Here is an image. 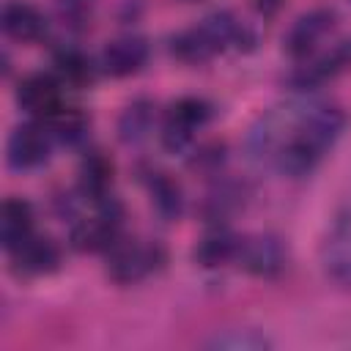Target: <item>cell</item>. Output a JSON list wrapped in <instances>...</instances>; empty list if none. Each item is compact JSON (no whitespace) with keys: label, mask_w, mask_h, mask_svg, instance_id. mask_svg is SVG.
<instances>
[{"label":"cell","mask_w":351,"mask_h":351,"mask_svg":"<svg viewBox=\"0 0 351 351\" xmlns=\"http://www.w3.org/2000/svg\"><path fill=\"white\" fill-rule=\"evenodd\" d=\"M33 236V211L25 200H5L0 211V239L8 252L25 244Z\"/></svg>","instance_id":"obj_13"},{"label":"cell","mask_w":351,"mask_h":351,"mask_svg":"<svg viewBox=\"0 0 351 351\" xmlns=\"http://www.w3.org/2000/svg\"><path fill=\"white\" fill-rule=\"evenodd\" d=\"M236 250H239V239L225 233V230H214L208 233L197 250H195V258L203 263V266H219L225 261H236Z\"/></svg>","instance_id":"obj_15"},{"label":"cell","mask_w":351,"mask_h":351,"mask_svg":"<svg viewBox=\"0 0 351 351\" xmlns=\"http://www.w3.org/2000/svg\"><path fill=\"white\" fill-rule=\"evenodd\" d=\"M332 27H335V14L326 8H313L293 19L288 33L282 36V47L293 60H307L310 55L318 52L321 41L332 33Z\"/></svg>","instance_id":"obj_4"},{"label":"cell","mask_w":351,"mask_h":351,"mask_svg":"<svg viewBox=\"0 0 351 351\" xmlns=\"http://www.w3.org/2000/svg\"><path fill=\"white\" fill-rule=\"evenodd\" d=\"M151 200H154V206L159 208V214L167 217V219H170V217H178V211H181V192H178V186H176L170 178H165L162 173L151 178Z\"/></svg>","instance_id":"obj_18"},{"label":"cell","mask_w":351,"mask_h":351,"mask_svg":"<svg viewBox=\"0 0 351 351\" xmlns=\"http://www.w3.org/2000/svg\"><path fill=\"white\" fill-rule=\"evenodd\" d=\"M151 121H154V112L145 101H134L132 107H126V112L121 115V137L126 143H137L140 137L148 134L151 129Z\"/></svg>","instance_id":"obj_17"},{"label":"cell","mask_w":351,"mask_h":351,"mask_svg":"<svg viewBox=\"0 0 351 351\" xmlns=\"http://www.w3.org/2000/svg\"><path fill=\"white\" fill-rule=\"evenodd\" d=\"M236 261L255 277H274L285 269L288 252L282 241L274 236H250V239H239Z\"/></svg>","instance_id":"obj_6"},{"label":"cell","mask_w":351,"mask_h":351,"mask_svg":"<svg viewBox=\"0 0 351 351\" xmlns=\"http://www.w3.org/2000/svg\"><path fill=\"white\" fill-rule=\"evenodd\" d=\"M14 261L19 263L22 271H30V274H44V271H52L60 261V252L58 247L49 241V239H41V236H30L25 244H19L14 252Z\"/></svg>","instance_id":"obj_14"},{"label":"cell","mask_w":351,"mask_h":351,"mask_svg":"<svg viewBox=\"0 0 351 351\" xmlns=\"http://www.w3.org/2000/svg\"><path fill=\"white\" fill-rule=\"evenodd\" d=\"M321 269L332 282L351 288V208L340 211L326 228L321 241Z\"/></svg>","instance_id":"obj_3"},{"label":"cell","mask_w":351,"mask_h":351,"mask_svg":"<svg viewBox=\"0 0 351 351\" xmlns=\"http://www.w3.org/2000/svg\"><path fill=\"white\" fill-rule=\"evenodd\" d=\"M16 101L30 115L52 118L60 110V85L49 74H30L16 88Z\"/></svg>","instance_id":"obj_10"},{"label":"cell","mask_w":351,"mask_h":351,"mask_svg":"<svg viewBox=\"0 0 351 351\" xmlns=\"http://www.w3.org/2000/svg\"><path fill=\"white\" fill-rule=\"evenodd\" d=\"M49 159V132L38 123H22L8 137V165L14 170H33Z\"/></svg>","instance_id":"obj_7"},{"label":"cell","mask_w":351,"mask_h":351,"mask_svg":"<svg viewBox=\"0 0 351 351\" xmlns=\"http://www.w3.org/2000/svg\"><path fill=\"white\" fill-rule=\"evenodd\" d=\"M346 115L337 107H282L258 121L250 132V154L261 162H274L288 176L310 173L340 140Z\"/></svg>","instance_id":"obj_1"},{"label":"cell","mask_w":351,"mask_h":351,"mask_svg":"<svg viewBox=\"0 0 351 351\" xmlns=\"http://www.w3.org/2000/svg\"><path fill=\"white\" fill-rule=\"evenodd\" d=\"M148 60V44L140 36H121L112 38L101 52V69L110 77H129L137 74Z\"/></svg>","instance_id":"obj_9"},{"label":"cell","mask_w":351,"mask_h":351,"mask_svg":"<svg viewBox=\"0 0 351 351\" xmlns=\"http://www.w3.org/2000/svg\"><path fill=\"white\" fill-rule=\"evenodd\" d=\"M156 263V250L137 244V241H121L115 239L107 255V269L112 274V280L118 282H134L140 277H145Z\"/></svg>","instance_id":"obj_8"},{"label":"cell","mask_w":351,"mask_h":351,"mask_svg":"<svg viewBox=\"0 0 351 351\" xmlns=\"http://www.w3.org/2000/svg\"><path fill=\"white\" fill-rule=\"evenodd\" d=\"M348 69H351V38H343V41H335L326 52L310 55L293 71L291 82L296 88H315V85H324V82L335 80L337 74H343Z\"/></svg>","instance_id":"obj_5"},{"label":"cell","mask_w":351,"mask_h":351,"mask_svg":"<svg viewBox=\"0 0 351 351\" xmlns=\"http://www.w3.org/2000/svg\"><path fill=\"white\" fill-rule=\"evenodd\" d=\"M236 38H239V22L230 14L219 11L206 16L200 25L178 33L173 38V55L186 63H203L217 52H222Z\"/></svg>","instance_id":"obj_2"},{"label":"cell","mask_w":351,"mask_h":351,"mask_svg":"<svg viewBox=\"0 0 351 351\" xmlns=\"http://www.w3.org/2000/svg\"><path fill=\"white\" fill-rule=\"evenodd\" d=\"M206 346H208V348H228V351H263V348H269L271 343H269L261 332H255V329H244V332L230 329V332H225V335H217V337L208 340Z\"/></svg>","instance_id":"obj_16"},{"label":"cell","mask_w":351,"mask_h":351,"mask_svg":"<svg viewBox=\"0 0 351 351\" xmlns=\"http://www.w3.org/2000/svg\"><path fill=\"white\" fill-rule=\"evenodd\" d=\"M3 30L16 41H36L44 36L47 19L36 5L25 0H11L3 5Z\"/></svg>","instance_id":"obj_12"},{"label":"cell","mask_w":351,"mask_h":351,"mask_svg":"<svg viewBox=\"0 0 351 351\" xmlns=\"http://www.w3.org/2000/svg\"><path fill=\"white\" fill-rule=\"evenodd\" d=\"M107 184H110V167H107V162L104 159H90L85 165V170H82V186H85V192L101 195L107 189Z\"/></svg>","instance_id":"obj_19"},{"label":"cell","mask_w":351,"mask_h":351,"mask_svg":"<svg viewBox=\"0 0 351 351\" xmlns=\"http://www.w3.org/2000/svg\"><path fill=\"white\" fill-rule=\"evenodd\" d=\"M208 121V107L200 99H181L173 104L165 123V143L170 148H181L192 140V134Z\"/></svg>","instance_id":"obj_11"}]
</instances>
